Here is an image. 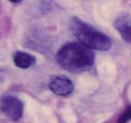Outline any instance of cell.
Returning <instances> with one entry per match:
<instances>
[{"instance_id":"1","label":"cell","mask_w":131,"mask_h":123,"mask_svg":"<svg viewBox=\"0 0 131 123\" xmlns=\"http://www.w3.org/2000/svg\"><path fill=\"white\" fill-rule=\"evenodd\" d=\"M56 60L65 70L78 73L92 68L95 56L91 49L80 42H69L58 52Z\"/></svg>"},{"instance_id":"2","label":"cell","mask_w":131,"mask_h":123,"mask_svg":"<svg viewBox=\"0 0 131 123\" xmlns=\"http://www.w3.org/2000/svg\"><path fill=\"white\" fill-rule=\"evenodd\" d=\"M72 30L81 44L90 49L97 51H107L112 47V40L109 36L99 31L91 24L74 17L72 19Z\"/></svg>"},{"instance_id":"3","label":"cell","mask_w":131,"mask_h":123,"mask_svg":"<svg viewBox=\"0 0 131 123\" xmlns=\"http://www.w3.org/2000/svg\"><path fill=\"white\" fill-rule=\"evenodd\" d=\"M0 109L8 117L16 121L23 115L24 104L17 97L5 95L0 100Z\"/></svg>"},{"instance_id":"4","label":"cell","mask_w":131,"mask_h":123,"mask_svg":"<svg viewBox=\"0 0 131 123\" xmlns=\"http://www.w3.org/2000/svg\"><path fill=\"white\" fill-rule=\"evenodd\" d=\"M49 88L55 94L59 96H69L74 90L71 80L63 75H53L49 82Z\"/></svg>"},{"instance_id":"5","label":"cell","mask_w":131,"mask_h":123,"mask_svg":"<svg viewBox=\"0 0 131 123\" xmlns=\"http://www.w3.org/2000/svg\"><path fill=\"white\" fill-rule=\"evenodd\" d=\"M13 58L15 66L19 68H28L36 63V58L32 55L24 52H16Z\"/></svg>"},{"instance_id":"6","label":"cell","mask_w":131,"mask_h":123,"mask_svg":"<svg viewBox=\"0 0 131 123\" xmlns=\"http://www.w3.org/2000/svg\"><path fill=\"white\" fill-rule=\"evenodd\" d=\"M119 33H120L122 38L124 39V41L131 44V24L119 30Z\"/></svg>"},{"instance_id":"7","label":"cell","mask_w":131,"mask_h":123,"mask_svg":"<svg viewBox=\"0 0 131 123\" xmlns=\"http://www.w3.org/2000/svg\"><path fill=\"white\" fill-rule=\"evenodd\" d=\"M130 120H131V106L126 109V110L119 116L117 123H127Z\"/></svg>"},{"instance_id":"8","label":"cell","mask_w":131,"mask_h":123,"mask_svg":"<svg viewBox=\"0 0 131 123\" xmlns=\"http://www.w3.org/2000/svg\"><path fill=\"white\" fill-rule=\"evenodd\" d=\"M9 1L12 2V3H15V4H18V3H20L22 0H9Z\"/></svg>"}]
</instances>
